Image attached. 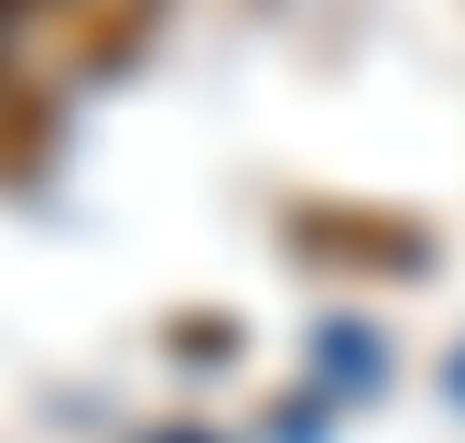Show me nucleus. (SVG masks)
I'll list each match as a JSON object with an SVG mask.
<instances>
[{"label": "nucleus", "mask_w": 465, "mask_h": 443, "mask_svg": "<svg viewBox=\"0 0 465 443\" xmlns=\"http://www.w3.org/2000/svg\"><path fill=\"white\" fill-rule=\"evenodd\" d=\"M0 11H44V22H54V11H65V0H0Z\"/></svg>", "instance_id": "nucleus-4"}, {"label": "nucleus", "mask_w": 465, "mask_h": 443, "mask_svg": "<svg viewBox=\"0 0 465 443\" xmlns=\"http://www.w3.org/2000/svg\"><path fill=\"white\" fill-rule=\"evenodd\" d=\"M152 11H163V0H65L44 33H54V54H65V65H119V54L152 33Z\"/></svg>", "instance_id": "nucleus-2"}, {"label": "nucleus", "mask_w": 465, "mask_h": 443, "mask_svg": "<svg viewBox=\"0 0 465 443\" xmlns=\"http://www.w3.org/2000/svg\"><path fill=\"white\" fill-rule=\"evenodd\" d=\"M292 249L325 260V271H368V281H401V271L433 260L422 217H401V206H347V195H325V206L303 195V206H292Z\"/></svg>", "instance_id": "nucleus-1"}, {"label": "nucleus", "mask_w": 465, "mask_h": 443, "mask_svg": "<svg viewBox=\"0 0 465 443\" xmlns=\"http://www.w3.org/2000/svg\"><path fill=\"white\" fill-rule=\"evenodd\" d=\"M44 130H54V119H44V87L0 54V173H33V162H44Z\"/></svg>", "instance_id": "nucleus-3"}]
</instances>
